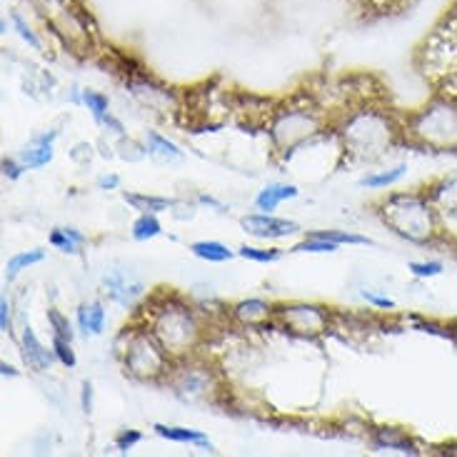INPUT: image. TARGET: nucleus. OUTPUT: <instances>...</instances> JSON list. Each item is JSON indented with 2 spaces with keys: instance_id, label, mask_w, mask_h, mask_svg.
<instances>
[{
  "instance_id": "1",
  "label": "nucleus",
  "mask_w": 457,
  "mask_h": 457,
  "mask_svg": "<svg viewBox=\"0 0 457 457\" xmlns=\"http://www.w3.org/2000/svg\"><path fill=\"white\" fill-rule=\"evenodd\" d=\"M380 218L383 223L400 237L415 245H430L440 235L443 215L435 211V205L425 193H393L380 200Z\"/></svg>"
},
{
  "instance_id": "2",
  "label": "nucleus",
  "mask_w": 457,
  "mask_h": 457,
  "mask_svg": "<svg viewBox=\"0 0 457 457\" xmlns=\"http://www.w3.org/2000/svg\"><path fill=\"white\" fill-rule=\"evenodd\" d=\"M403 133L420 148L457 150V96H435L425 108L410 115Z\"/></svg>"
},
{
  "instance_id": "3",
  "label": "nucleus",
  "mask_w": 457,
  "mask_h": 457,
  "mask_svg": "<svg viewBox=\"0 0 457 457\" xmlns=\"http://www.w3.org/2000/svg\"><path fill=\"white\" fill-rule=\"evenodd\" d=\"M148 328L161 340V345L170 353V358L178 360L193 353L203 337V325H200L195 310L183 303L180 297H170L153 310Z\"/></svg>"
},
{
  "instance_id": "4",
  "label": "nucleus",
  "mask_w": 457,
  "mask_h": 457,
  "mask_svg": "<svg viewBox=\"0 0 457 457\" xmlns=\"http://www.w3.org/2000/svg\"><path fill=\"white\" fill-rule=\"evenodd\" d=\"M403 128L383 111H360L350 115L340 130L345 153L355 155L360 161H378L400 136Z\"/></svg>"
},
{
  "instance_id": "5",
  "label": "nucleus",
  "mask_w": 457,
  "mask_h": 457,
  "mask_svg": "<svg viewBox=\"0 0 457 457\" xmlns=\"http://www.w3.org/2000/svg\"><path fill=\"white\" fill-rule=\"evenodd\" d=\"M123 340L125 345L120 350V360L130 378L143 380V383H155L170 375L173 358L150 328H130V330L125 328Z\"/></svg>"
},
{
  "instance_id": "6",
  "label": "nucleus",
  "mask_w": 457,
  "mask_h": 457,
  "mask_svg": "<svg viewBox=\"0 0 457 457\" xmlns=\"http://www.w3.org/2000/svg\"><path fill=\"white\" fill-rule=\"evenodd\" d=\"M275 318L280 320L285 330L303 335V337H315L330 328V312L315 305V303H283L275 305Z\"/></svg>"
},
{
  "instance_id": "7",
  "label": "nucleus",
  "mask_w": 457,
  "mask_h": 457,
  "mask_svg": "<svg viewBox=\"0 0 457 457\" xmlns=\"http://www.w3.org/2000/svg\"><path fill=\"white\" fill-rule=\"evenodd\" d=\"M320 130V118L310 111H285L272 123V140L280 150H295Z\"/></svg>"
},
{
  "instance_id": "8",
  "label": "nucleus",
  "mask_w": 457,
  "mask_h": 457,
  "mask_svg": "<svg viewBox=\"0 0 457 457\" xmlns=\"http://www.w3.org/2000/svg\"><path fill=\"white\" fill-rule=\"evenodd\" d=\"M170 385H173L175 395H180L183 400H200V397L211 395L215 380H212L211 368L187 365V368L170 370Z\"/></svg>"
},
{
  "instance_id": "9",
  "label": "nucleus",
  "mask_w": 457,
  "mask_h": 457,
  "mask_svg": "<svg viewBox=\"0 0 457 457\" xmlns=\"http://www.w3.org/2000/svg\"><path fill=\"white\" fill-rule=\"evenodd\" d=\"M240 228L247 235L258 237V240H283L290 235L300 233V225L285 218H275L272 212H250L240 218Z\"/></svg>"
},
{
  "instance_id": "10",
  "label": "nucleus",
  "mask_w": 457,
  "mask_h": 457,
  "mask_svg": "<svg viewBox=\"0 0 457 457\" xmlns=\"http://www.w3.org/2000/svg\"><path fill=\"white\" fill-rule=\"evenodd\" d=\"M103 287H105V293H108L112 303H118L123 308H133L143 295V290H145V285L140 283L133 272L123 270V268H112V270L105 272L103 275Z\"/></svg>"
},
{
  "instance_id": "11",
  "label": "nucleus",
  "mask_w": 457,
  "mask_h": 457,
  "mask_svg": "<svg viewBox=\"0 0 457 457\" xmlns=\"http://www.w3.org/2000/svg\"><path fill=\"white\" fill-rule=\"evenodd\" d=\"M422 193L443 218H457V173L437 178Z\"/></svg>"
},
{
  "instance_id": "12",
  "label": "nucleus",
  "mask_w": 457,
  "mask_h": 457,
  "mask_svg": "<svg viewBox=\"0 0 457 457\" xmlns=\"http://www.w3.org/2000/svg\"><path fill=\"white\" fill-rule=\"evenodd\" d=\"M21 353H23L25 365L36 372H48L53 368V362H58L53 347L48 350V347L43 345L30 325H25L23 333H21Z\"/></svg>"
},
{
  "instance_id": "13",
  "label": "nucleus",
  "mask_w": 457,
  "mask_h": 457,
  "mask_svg": "<svg viewBox=\"0 0 457 457\" xmlns=\"http://www.w3.org/2000/svg\"><path fill=\"white\" fill-rule=\"evenodd\" d=\"M55 140H58V130H43L37 136L30 137V143L21 150V162H23L28 170H36V168H43L53 161L55 155Z\"/></svg>"
},
{
  "instance_id": "14",
  "label": "nucleus",
  "mask_w": 457,
  "mask_h": 457,
  "mask_svg": "<svg viewBox=\"0 0 457 457\" xmlns=\"http://www.w3.org/2000/svg\"><path fill=\"white\" fill-rule=\"evenodd\" d=\"M235 322H240L243 328H260L262 322H268L275 318V305L268 300H260V297H247L240 300L230 308Z\"/></svg>"
},
{
  "instance_id": "15",
  "label": "nucleus",
  "mask_w": 457,
  "mask_h": 457,
  "mask_svg": "<svg viewBox=\"0 0 457 457\" xmlns=\"http://www.w3.org/2000/svg\"><path fill=\"white\" fill-rule=\"evenodd\" d=\"M153 430L158 437L168 440V443H178V445H198L212 450L208 435L200 433V430H193V428H180V425H162V422H155Z\"/></svg>"
},
{
  "instance_id": "16",
  "label": "nucleus",
  "mask_w": 457,
  "mask_h": 457,
  "mask_svg": "<svg viewBox=\"0 0 457 457\" xmlns=\"http://www.w3.org/2000/svg\"><path fill=\"white\" fill-rule=\"evenodd\" d=\"M372 443H375V447H380V450H395V453H405V455H420V450L412 443V437L405 430H400V428H378Z\"/></svg>"
},
{
  "instance_id": "17",
  "label": "nucleus",
  "mask_w": 457,
  "mask_h": 457,
  "mask_svg": "<svg viewBox=\"0 0 457 457\" xmlns=\"http://www.w3.org/2000/svg\"><path fill=\"white\" fill-rule=\"evenodd\" d=\"M300 195V190L293 183H268V186L260 190L255 195V211L260 212H272L280 203L285 200H293Z\"/></svg>"
},
{
  "instance_id": "18",
  "label": "nucleus",
  "mask_w": 457,
  "mask_h": 457,
  "mask_svg": "<svg viewBox=\"0 0 457 457\" xmlns=\"http://www.w3.org/2000/svg\"><path fill=\"white\" fill-rule=\"evenodd\" d=\"M105 308H103V303L98 300H90V303H83L78 312H75V320H78V330L83 335H90V337H96V335H103L105 330Z\"/></svg>"
},
{
  "instance_id": "19",
  "label": "nucleus",
  "mask_w": 457,
  "mask_h": 457,
  "mask_svg": "<svg viewBox=\"0 0 457 457\" xmlns=\"http://www.w3.org/2000/svg\"><path fill=\"white\" fill-rule=\"evenodd\" d=\"M48 240H50V245L55 247V250H61V253H65V255H78V253H80V247L87 243L86 233H80V230L73 228V225L53 228V233H50Z\"/></svg>"
},
{
  "instance_id": "20",
  "label": "nucleus",
  "mask_w": 457,
  "mask_h": 457,
  "mask_svg": "<svg viewBox=\"0 0 457 457\" xmlns=\"http://www.w3.org/2000/svg\"><path fill=\"white\" fill-rule=\"evenodd\" d=\"M123 200L137 212H168L175 208V200L158 198V195H145V193H123Z\"/></svg>"
},
{
  "instance_id": "21",
  "label": "nucleus",
  "mask_w": 457,
  "mask_h": 457,
  "mask_svg": "<svg viewBox=\"0 0 457 457\" xmlns=\"http://www.w3.org/2000/svg\"><path fill=\"white\" fill-rule=\"evenodd\" d=\"M145 148H148L150 158H158V161H180L183 158V150L155 130H150L145 136Z\"/></svg>"
},
{
  "instance_id": "22",
  "label": "nucleus",
  "mask_w": 457,
  "mask_h": 457,
  "mask_svg": "<svg viewBox=\"0 0 457 457\" xmlns=\"http://www.w3.org/2000/svg\"><path fill=\"white\" fill-rule=\"evenodd\" d=\"M190 253L195 258L205 260V262H228V260H233L237 255L225 243H218V240H198V243L190 245Z\"/></svg>"
},
{
  "instance_id": "23",
  "label": "nucleus",
  "mask_w": 457,
  "mask_h": 457,
  "mask_svg": "<svg viewBox=\"0 0 457 457\" xmlns=\"http://www.w3.org/2000/svg\"><path fill=\"white\" fill-rule=\"evenodd\" d=\"M43 260H46V250H40V247L15 253V255L8 260V265H5V283H12L21 272L28 270V268H33L37 262H43Z\"/></svg>"
},
{
  "instance_id": "24",
  "label": "nucleus",
  "mask_w": 457,
  "mask_h": 457,
  "mask_svg": "<svg viewBox=\"0 0 457 457\" xmlns=\"http://www.w3.org/2000/svg\"><path fill=\"white\" fill-rule=\"evenodd\" d=\"M408 173V165L405 162H397L395 168H387V170H378V173L365 175L360 178V186L370 187V190H383V187H390L400 183L403 178Z\"/></svg>"
},
{
  "instance_id": "25",
  "label": "nucleus",
  "mask_w": 457,
  "mask_h": 457,
  "mask_svg": "<svg viewBox=\"0 0 457 457\" xmlns=\"http://www.w3.org/2000/svg\"><path fill=\"white\" fill-rule=\"evenodd\" d=\"M161 233L162 225L155 212H140L136 220H133V225H130V235H133V240H137V243H148V240L158 237Z\"/></svg>"
},
{
  "instance_id": "26",
  "label": "nucleus",
  "mask_w": 457,
  "mask_h": 457,
  "mask_svg": "<svg viewBox=\"0 0 457 457\" xmlns=\"http://www.w3.org/2000/svg\"><path fill=\"white\" fill-rule=\"evenodd\" d=\"M83 105L90 111L96 123H103L105 115L111 112V100H108V96H103L98 90H90V87H83Z\"/></svg>"
},
{
  "instance_id": "27",
  "label": "nucleus",
  "mask_w": 457,
  "mask_h": 457,
  "mask_svg": "<svg viewBox=\"0 0 457 457\" xmlns=\"http://www.w3.org/2000/svg\"><path fill=\"white\" fill-rule=\"evenodd\" d=\"M315 237H322V240H330L335 245H372L370 237L358 233H347V230H315Z\"/></svg>"
},
{
  "instance_id": "28",
  "label": "nucleus",
  "mask_w": 457,
  "mask_h": 457,
  "mask_svg": "<svg viewBox=\"0 0 457 457\" xmlns=\"http://www.w3.org/2000/svg\"><path fill=\"white\" fill-rule=\"evenodd\" d=\"M237 255L253 262H275V260L283 258V250L280 247H255V245H243L237 247Z\"/></svg>"
},
{
  "instance_id": "29",
  "label": "nucleus",
  "mask_w": 457,
  "mask_h": 457,
  "mask_svg": "<svg viewBox=\"0 0 457 457\" xmlns=\"http://www.w3.org/2000/svg\"><path fill=\"white\" fill-rule=\"evenodd\" d=\"M48 325L50 330H53V337H62V340H71L73 343L75 330L71 320H68V315H62L58 308H48Z\"/></svg>"
},
{
  "instance_id": "30",
  "label": "nucleus",
  "mask_w": 457,
  "mask_h": 457,
  "mask_svg": "<svg viewBox=\"0 0 457 457\" xmlns=\"http://www.w3.org/2000/svg\"><path fill=\"white\" fill-rule=\"evenodd\" d=\"M53 353H55V360L61 362L62 368H68V370H73L75 365H78V355H75L73 343L71 340H62V337H53Z\"/></svg>"
},
{
  "instance_id": "31",
  "label": "nucleus",
  "mask_w": 457,
  "mask_h": 457,
  "mask_svg": "<svg viewBox=\"0 0 457 457\" xmlns=\"http://www.w3.org/2000/svg\"><path fill=\"white\" fill-rule=\"evenodd\" d=\"M337 247L335 243H330V240H322V237H315V235H308L303 243H297L295 247H293V253H337Z\"/></svg>"
},
{
  "instance_id": "32",
  "label": "nucleus",
  "mask_w": 457,
  "mask_h": 457,
  "mask_svg": "<svg viewBox=\"0 0 457 457\" xmlns=\"http://www.w3.org/2000/svg\"><path fill=\"white\" fill-rule=\"evenodd\" d=\"M408 270L418 278V280H428V278H437L440 272L445 270V265L440 260H425V262H418L412 260L408 265Z\"/></svg>"
},
{
  "instance_id": "33",
  "label": "nucleus",
  "mask_w": 457,
  "mask_h": 457,
  "mask_svg": "<svg viewBox=\"0 0 457 457\" xmlns=\"http://www.w3.org/2000/svg\"><path fill=\"white\" fill-rule=\"evenodd\" d=\"M140 440H143V433H137L133 428H125V430H120V433L115 435V450L125 455V453H130Z\"/></svg>"
},
{
  "instance_id": "34",
  "label": "nucleus",
  "mask_w": 457,
  "mask_h": 457,
  "mask_svg": "<svg viewBox=\"0 0 457 457\" xmlns=\"http://www.w3.org/2000/svg\"><path fill=\"white\" fill-rule=\"evenodd\" d=\"M0 330L5 335L12 333V308H11V300L3 295L0 297Z\"/></svg>"
},
{
  "instance_id": "35",
  "label": "nucleus",
  "mask_w": 457,
  "mask_h": 457,
  "mask_svg": "<svg viewBox=\"0 0 457 457\" xmlns=\"http://www.w3.org/2000/svg\"><path fill=\"white\" fill-rule=\"evenodd\" d=\"M25 170H28V168L21 162V158H3V175H5L8 180H18Z\"/></svg>"
},
{
  "instance_id": "36",
  "label": "nucleus",
  "mask_w": 457,
  "mask_h": 457,
  "mask_svg": "<svg viewBox=\"0 0 457 457\" xmlns=\"http://www.w3.org/2000/svg\"><path fill=\"white\" fill-rule=\"evenodd\" d=\"M365 303H370L372 308H380V310H395V300H390V297H383V295H375L372 290H362L360 293Z\"/></svg>"
},
{
  "instance_id": "37",
  "label": "nucleus",
  "mask_w": 457,
  "mask_h": 457,
  "mask_svg": "<svg viewBox=\"0 0 457 457\" xmlns=\"http://www.w3.org/2000/svg\"><path fill=\"white\" fill-rule=\"evenodd\" d=\"M12 21H15V28H18V33H21V37H23L25 43H28L30 48L40 50V40H37V37L33 36V30H30V28H28V25H25L23 21H21V15H15Z\"/></svg>"
},
{
  "instance_id": "38",
  "label": "nucleus",
  "mask_w": 457,
  "mask_h": 457,
  "mask_svg": "<svg viewBox=\"0 0 457 457\" xmlns=\"http://www.w3.org/2000/svg\"><path fill=\"white\" fill-rule=\"evenodd\" d=\"M80 405H83V410H86V412H93V383H90V380H86V383H83Z\"/></svg>"
},
{
  "instance_id": "39",
  "label": "nucleus",
  "mask_w": 457,
  "mask_h": 457,
  "mask_svg": "<svg viewBox=\"0 0 457 457\" xmlns=\"http://www.w3.org/2000/svg\"><path fill=\"white\" fill-rule=\"evenodd\" d=\"M98 187H100V190H118V187H120V178H118L115 173H112V175H100Z\"/></svg>"
},
{
  "instance_id": "40",
  "label": "nucleus",
  "mask_w": 457,
  "mask_h": 457,
  "mask_svg": "<svg viewBox=\"0 0 457 457\" xmlns=\"http://www.w3.org/2000/svg\"><path fill=\"white\" fill-rule=\"evenodd\" d=\"M198 203H203V205H211V208H215V211H220V212L225 211L223 203H218V200L212 198V195H205V193H203V195H198Z\"/></svg>"
},
{
  "instance_id": "41",
  "label": "nucleus",
  "mask_w": 457,
  "mask_h": 457,
  "mask_svg": "<svg viewBox=\"0 0 457 457\" xmlns=\"http://www.w3.org/2000/svg\"><path fill=\"white\" fill-rule=\"evenodd\" d=\"M0 375H3V378H15L18 370H15L12 365H8V362H0Z\"/></svg>"
},
{
  "instance_id": "42",
  "label": "nucleus",
  "mask_w": 457,
  "mask_h": 457,
  "mask_svg": "<svg viewBox=\"0 0 457 457\" xmlns=\"http://www.w3.org/2000/svg\"><path fill=\"white\" fill-rule=\"evenodd\" d=\"M378 3H385V5H405L410 0H378Z\"/></svg>"
}]
</instances>
